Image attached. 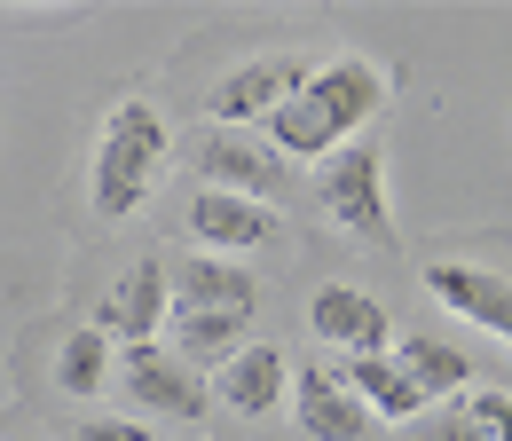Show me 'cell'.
Returning a JSON list of instances; mask_svg holds the SVG:
<instances>
[{"label":"cell","instance_id":"cell-19","mask_svg":"<svg viewBox=\"0 0 512 441\" xmlns=\"http://www.w3.org/2000/svg\"><path fill=\"white\" fill-rule=\"evenodd\" d=\"M79 441H150L142 418H79Z\"/></svg>","mask_w":512,"mask_h":441},{"label":"cell","instance_id":"cell-9","mask_svg":"<svg viewBox=\"0 0 512 441\" xmlns=\"http://www.w3.org/2000/svg\"><path fill=\"white\" fill-rule=\"evenodd\" d=\"M308 331H316L323 347H339V363H355V355H386V339H394V323L371 292H355V284H323L316 300H308Z\"/></svg>","mask_w":512,"mask_h":441},{"label":"cell","instance_id":"cell-8","mask_svg":"<svg viewBox=\"0 0 512 441\" xmlns=\"http://www.w3.org/2000/svg\"><path fill=\"white\" fill-rule=\"evenodd\" d=\"M292 418H300V434L308 441H363L371 434V410L355 402V386L339 378V363H308V371H292Z\"/></svg>","mask_w":512,"mask_h":441},{"label":"cell","instance_id":"cell-4","mask_svg":"<svg viewBox=\"0 0 512 441\" xmlns=\"http://www.w3.org/2000/svg\"><path fill=\"white\" fill-rule=\"evenodd\" d=\"M308 71H316V63L292 56V48H276V56H245L237 71H221V79H213V95H205V119L237 134V126L268 119L276 103H292V95L308 87Z\"/></svg>","mask_w":512,"mask_h":441},{"label":"cell","instance_id":"cell-14","mask_svg":"<svg viewBox=\"0 0 512 441\" xmlns=\"http://www.w3.org/2000/svg\"><path fill=\"white\" fill-rule=\"evenodd\" d=\"M339 378L355 386V402L371 410V426H379V418L386 426H410V418L426 410V394L410 386V371H402L394 355H355V363H339Z\"/></svg>","mask_w":512,"mask_h":441},{"label":"cell","instance_id":"cell-10","mask_svg":"<svg viewBox=\"0 0 512 441\" xmlns=\"http://www.w3.org/2000/svg\"><path fill=\"white\" fill-rule=\"evenodd\" d=\"M426 292H434L449 315H465V323L497 331V339L512 347V276L473 268V260H434V268H426Z\"/></svg>","mask_w":512,"mask_h":441},{"label":"cell","instance_id":"cell-7","mask_svg":"<svg viewBox=\"0 0 512 441\" xmlns=\"http://www.w3.org/2000/svg\"><path fill=\"white\" fill-rule=\"evenodd\" d=\"M166 308H174L166 260H134L127 276L103 292V308H95V331H103L111 347H150V331L166 323Z\"/></svg>","mask_w":512,"mask_h":441},{"label":"cell","instance_id":"cell-11","mask_svg":"<svg viewBox=\"0 0 512 441\" xmlns=\"http://www.w3.org/2000/svg\"><path fill=\"white\" fill-rule=\"evenodd\" d=\"M213 394H221V410H237V418H268V410H284V394H292V363H284V347H276V339H245V347L221 363Z\"/></svg>","mask_w":512,"mask_h":441},{"label":"cell","instance_id":"cell-3","mask_svg":"<svg viewBox=\"0 0 512 441\" xmlns=\"http://www.w3.org/2000/svg\"><path fill=\"white\" fill-rule=\"evenodd\" d=\"M323 213L355 237V245H394V205H386V150L379 142H347L331 150L316 174Z\"/></svg>","mask_w":512,"mask_h":441},{"label":"cell","instance_id":"cell-13","mask_svg":"<svg viewBox=\"0 0 512 441\" xmlns=\"http://www.w3.org/2000/svg\"><path fill=\"white\" fill-rule=\"evenodd\" d=\"M166 331H174V363H229L253 331V308H166Z\"/></svg>","mask_w":512,"mask_h":441},{"label":"cell","instance_id":"cell-12","mask_svg":"<svg viewBox=\"0 0 512 441\" xmlns=\"http://www.w3.org/2000/svg\"><path fill=\"white\" fill-rule=\"evenodd\" d=\"M182 229L197 237V252H253V245H268V205H253V197H229V189H197L190 197V213H182Z\"/></svg>","mask_w":512,"mask_h":441},{"label":"cell","instance_id":"cell-17","mask_svg":"<svg viewBox=\"0 0 512 441\" xmlns=\"http://www.w3.org/2000/svg\"><path fill=\"white\" fill-rule=\"evenodd\" d=\"M111 363H119V347L87 323V331H71L64 347H56V386H64L71 402H95V394L111 386Z\"/></svg>","mask_w":512,"mask_h":441},{"label":"cell","instance_id":"cell-1","mask_svg":"<svg viewBox=\"0 0 512 441\" xmlns=\"http://www.w3.org/2000/svg\"><path fill=\"white\" fill-rule=\"evenodd\" d=\"M386 103V71L371 56H331L308 71V87L292 95V103H276L268 111V150L292 166V158H331V150H347L355 142V126H371Z\"/></svg>","mask_w":512,"mask_h":441},{"label":"cell","instance_id":"cell-18","mask_svg":"<svg viewBox=\"0 0 512 441\" xmlns=\"http://www.w3.org/2000/svg\"><path fill=\"white\" fill-rule=\"evenodd\" d=\"M442 441H512V394L505 386H465L442 418Z\"/></svg>","mask_w":512,"mask_h":441},{"label":"cell","instance_id":"cell-2","mask_svg":"<svg viewBox=\"0 0 512 441\" xmlns=\"http://www.w3.org/2000/svg\"><path fill=\"white\" fill-rule=\"evenodd\" d=\"M166 158H174V134L158 119V103H150V95L111 103V119L95 134V166H87V205H95V221H134L142 197H150L158 174H166Z\"/></svg>","mask_w":512,"mask_h":441},{"label":"cell","instance_id":"cell-5","mask_svg":"<svg viewBox=\"0 0 512 441\" xmlns=\"http://www.w3.org/2000/svg\"><path fill=\"white\" fill-rule=\"evenodd\" d=\"M197 166H205L197 189H229V197H253V205H276L284 182H292V166H284L268 142H245V134H229V126H213V134L197 142Z\"/></svg>","mask_w":512,"mask_h":441},{"label":"cell","instance_id":"cell-6","mask_svg":"<svg viewBox=\"0 0 512 441\" xmlns=\"http://www.w3.org/2000/svg\"><path fill=\"white\" fill-rule=\"evenodd\" d=\"M119 386H127L134 410H158V418H205V378L190 363H174L166 347H119Z\"/></svg>","mask_w":512,"mask_h":441},{"label":"cell","instance_id":"cell-16","mask_svg":"<svg viewBox=\"0 0 512 441\" xmlns=\"http://www.w3.org/2000/svg\"><path fill=\"white\" fill-rule=\"evenodd\" d=\"M394 363L410 371V386H418L426 402H442V394L457 402V394L473 386V355H465V347H449V339H434V331H410V339L394 347Z\"/></svg>","mask_w":512,"mask_h":441},{"label":"cell","instance_id":"cell-15","mask_svg":"<svg viewBox=\"0 0 512 441\" xmlns=\"http://www.w3.org/2000/svg\"><path fill=\"white\" fill-rule=\"evenodd\" d=\"M166 284H174V308H260V284L221 252H197L182 268H166Z\"/></svg>","mask_w":512,"mask_h":441}]
</instances>
